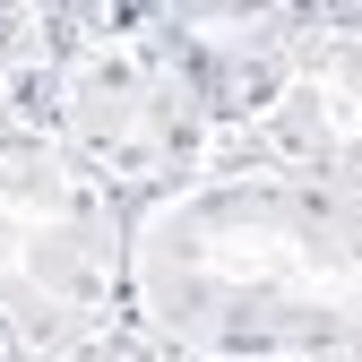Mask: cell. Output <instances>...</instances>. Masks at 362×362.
Segmentation results:
<instances>
[{
	"mask_svg": "<svg viewBox=\"0 0 362 362\" xmlns=\"http://www.w3.org/2000/svg\"><path fill=\"white\" fill-rule=\"evenodd\" d=\"M362 26L354 9H293L250 78H233L216 95L224 121V156H250L267 173L293 181H354L362 190Z\"/></svg>",
	"mask_w": 362,
	"mask_h": 362,
	"instance_id": "4",
	"label": "cell"
},
{
	"mask_svg": "<svg viewBox=\"0 0 362 362\" xmlns=\"http://www.w3.org/2000/svg\"><path fill=\"white\" fill-rule=\"evenodd\" d=\"M345 362H354V354H345Z\"/></svg>",
	"mask_w": 362,
	"mask_h": 362,
	"instance_id": "7",
	"label": "cell"
},
{
	"mask_svg": "<svg viewBox=\"0 0 362 362\" xmlns=\"http://www.w3.org/2000/svg\"><path fill=\"white\" fill-rule=\"evenodd\" d=\"M18 129L52 139L78 173H95L121 207L181 190L224 164V121L199 61L173 43L156 9H61V43L26 86Z\"/></svg>",
	"mask_w": 362,
	"mask_h": 362,
	"instance_id": "2",
	"label": "cell"
},
{
	"mask_svg": "<svg viewBox=\"0 0 362 362\" xmlns=\"http://www.w3.org/2000/svg\"><path fill=\"white\" fill-rule=\"evenodd\" d=\"M129 207L52 139L0 129V362H52L121 320Z\"/></svg>",
	"mask_w": 362,
	"mask_h": 362,
	"instance_id": "3",
	"label": "cell"
},
{
	"mask_svg": "<svg viewBox=\"0 0 362 362\" xmlns=\"http://www.w3.org/2000/svg\"><path fill=\"white\" fill-rule=\"evenodd\" d=\"M52 362H173V354H164V345H156V337H147L139 320H129V310H121V320H104V328H86L78 345H61Z\"/></svg>",
	"mask_w": 362,
	"mask_h": 362,
	"instance_id": "5",
	"label": "cell"
},
{
	"mask_svg": "<svg viewBox=\"0 0 362 362\" xmlns=\"http://www.w3.org/2000/svg\"><path fill=\"white\" fill-rule=\"evenodd\" d=\"M121 310L173 362H345L362 337V190L224 156L129 207Z\"/></svg>",
	"mask_w": 362,
	"mask_h": 362,
	"instance_id": "1",
	"label": "cell"
},
{
	"mask_svg": "<svg viewBox=\"0 0 362 362\" xmlns=\"http://www.w3.org/2000/svg\"><path fill=\"white\" fill-rule=\"evenodd\" d=\"M0 129H18V104H9V78H0Z\"/></svg>",
	"mask_w": 362,
	"mask_h": 362,
	"instance_id": "6",
	"label": "cell"
}]
</instances>
